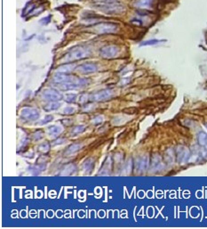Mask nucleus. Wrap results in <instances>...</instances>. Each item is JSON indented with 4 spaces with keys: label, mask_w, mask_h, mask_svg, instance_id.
<instances>
[{
    "label": "nucleus",
    "mask_w": 207,
    "mask_h": 229,
    "mask_svg": "<svg viewBox=\"0 0 207 229\" xmlns=\"http://www.w3.org/2000/svg\"><path fill=\"white\" fill-rule=\"evenodd\" d=\"M90 49L85 47H77L74 49L70 50L69 52L65 55L64 61L66 62H72V61H77L81 60L83 58L87 57L90 55Z\"/></svg>",
    "instance_id": "1"
},
{
    "label": "nucleus",
    "mask_w": 207,
    "mask_h": 229,
    "mask_svg": "<svg viewBox=\"0 0 207 229\" xmlns=\"http://www.w3.org/2000/svg\"><path fill=\"white\" fill-rule=\"evenodd\" d=\"M97 8H100L103 12L109 13V14H119L126 10L125 6L123 5H120L118 3H113V4H98Z\"/></svg>",
    "instance_id": "2"
},
{
    "label": "nucleus",
    "mask_w": 207,
    "mask_h": 229,
    "mask_svg": "<svg viewBox=\"0 0 207 229\" xmlns=\"http://www.w3.org/2000/svg\"><path fill=\"white\" fill-rule=\"evenodd\" d=\"M118 26L115 23H108V22H102L100 24H97L93 27V31L96 33L99 34H106V33H114L117 31Z\"/></svg>",
    "instance_id": "3"
},
{
    "label": "nucleus",
    "mask_w": 207,
    "mask_h": 229,
    "mask_svg": "<svg viewBox=\"0 0 207 229\" xmlns=\"http://www.w3.org/2000/svg\"><path fill=\"white\" fill-rule=\"evenodd\" d=\"M88 84V80L86 79H78L76 81L73 82H68V83H62L60 88L64 91L68 90H75V89L80 88L82 87H85Z\"/></svg>",
    "instance_id": "4"
},
{
    "label": "nucleus",
    "mask_w": 207,
    "mask_h": 229,
    "mask_svg": "<svg viewBox=\"0 0 207 229\" xmlns=\"http://www.w3.org/2000/svg\"><path fill=\"white\" fill-rule=\"evenodd\" d=\"M21 116L26 120H30V121H35L39 118L40 114L39 111L33 108H24L21 111Z\"/></svg>",
    "instance_id": "5"
},
{
    "label": "nucleus",
    "mask_w": 207,
    "mask_h": 229,
    "mask_svg": "<svg viewBox=\"0 0 207 229\" xmlns=\"http://www.w3.org/2000/svg\"><path fill=\"white\" fill-rule=\"evenodd\" d=\"M119 53V48L117 46H106L101 49V55L105 59L116 57Z\"/></svg>",
    "instance_id": "6"
},
{
    "label": "nucleus",
    "mask_w": 207,
    "mask_h": 229,
    "mask_svg": "<svg viewBox=\"0 0 207 229\" xmlns=\"http://www.w3.org/2000/svg\"><path fill=\"white\" fill-rule=\"evenodd\" d=\"M43 97L44 99L52 102H59L63 98V95L55 89H45L43 91Z\"/></svg>",
    "instance_id": "7"
},
{
    "label": "nucleus",
    "mask_w": 207,
    "mask_h": 229,
    "mask_svg": "<svg viewBox=\"0 0 207 229\" xmlns=\"http://www.w3.org/2000/svg\"><path fill=\"white\" fill-rule=\"evenodd\" d=\"M113 95H114V92L111 89H103V90H101V91L95 93L92 96V98L95 102H102V101L109 100L110 97H112Z\"/></svg>",
    "instance_id": "8"
},
{
    "label": "nucleus",
    "mask_w": 207,
    "mask_h": 229,
    "mask_svg": "<svg viewBox=\"0 0 207 229\" xmlns=\"http://www.w3.org/2000/svg\"><path fill=\"white\" fill-rule=\"evenodd\" d=\"M190 157V152L186 147L180 146L177 149V158L180 163L187 162Z\"/></svg>",
    "instance_id": "9"
},
{
    "label": "nucleus",
    "mask_w": 207,
    "mask_h": 229,
    "mask_svg": "<svg viewBox=\"0 0 207 229\" xmlns=\"http://www.w3.org/2000/svg\"><path fill=\"white\" fill-rule=\"evenodd\" d=\"M76 80V79L73 76H69V75H66L64 73H57L53 77V81L55 83H59V84H62V83H68V82H73Z\"/></svg>",
    "instance_id": "10"
},
{
    "label": "nucleus",
    "mask_w": 207,
    "mask_h": 229,
    "mask_svg": "<svg viewBox=\"0 0 207 229\" xmlns=\"http://www.w3.org/2000/svg\"><path fill=\"white\" fill-rule=\"evenodd\" d=\"M76 70H77L80 73H83V74H89V73L95 72L96 70H97V67H96L95 64H93V63H85V64H81L80 66H78L76 68Z\"/></svg>",
    "instance_id": "11"
},
{
    "label": "nucleus",
    "mask_w": 207,
    "mask_h": 229,
    "mask_svg": "<svg viewBox=\"0 0 207 229\" xmlns=\"http://www.w3.org/2000/svg\"><path fill=\"white\" fill-rule=\"evenodd\" d=\"M148 158L147 156L139 158L136 161V168L139 171H143L148 168Z\"/></svg>",
    "instance_id": "12"
},
{
    "label": "nucleus",
    "mask_w": 207,
    "mask_h": 229,
    "mask_svg": "<svg viewBox=\"0 0 207 229\" xmlns=\"http://www.w3.org/2000/svg\"><path fill=\"white\" fill-rule=\"evenodd\" d=\"M152 3L153 0H135L133 5L137 8L147 9L149 8L150 6H152Z\"/></svg>",
    "instance_id": "13"
},
{
    "label": "nucleus",
    "mask_w": 207,
    "mask_h": 229,
    "mask_svg": "<svg viewBox=\"0 0 207 229\" xmlns=\"http://www.w3.org/2000/svg\"><path fill=\"white\" fill-rule=\"evenodd\" d=\"M62 127H60L59 125H52L50 126L47 128V133L49 134L51 136H57L58 135H60L61 131H62Z\"/></svg>",
    "instance_id": "14"
},
{
    "label": "nucleus",
    "mask_w": 207,
    "mask_h": 229,
    "mask_svg": "<svg viewBox=\"0 0 207 229\" xmlns=\"http://www.w3.org/2000/svg\"><path fill=\"white\" fill-rule=\"evenodd\" d=\"M76 68V65L75 64H63L61 66H60L56 70V72L57 73H69V72L73 71V70Z\"/></svg>",
    "instance_id": "15"
},
{
    "label": "nucleus",
    "mask_w": 207,
    "mask_h": 229,
    "mask_svg": "<svg viewBox=\"0 0 207 229\" xmlns=\"http://www.w3.org/2000/svg\"><path fill=\"white\" fill-rule=\"evenodd\" d=\"M93 165H94V161L93 159H87L85 162L83 163V168L85 172H91L93 170Z\"/></svg>",
    "instance_id": "16"
},
{
    "label": "nucleus",
    "mask_w": 207,
    "mask_h": 229,
    "mask_svg": "<svg viewBox=\"0 0 207 229\" xmlns=\"http://www.w3.org/2000/svg\"><path fill=\"white\" fill-rule=\"evenodd\" d=\"M82 145L80 144H71V145H69V146L67 148V150H66V153L67 154H73V153H75V152H76L77 151H79V150L81 149Z\"/></svg>",
    "instance_id": "17"
},
{
    "label": "nucleus",
    "mask_w": 207,
    "mask_h": 229,
    "mask_svg": "<svg viewBox=\"0 0 207 229\" xmlns=\"http://www.w3.org/2000/svg\"><path fill=\"white\" fill-rule=\"evenodd\" d=\"M60 106V104L58 102H52V103H48L47 105H45L44 109L45 111H52L58 110Z\"/></svg>",
    "instance_id": "18"
},
{
    "label": "nucleus",
    "mask_w": 207,
    "mask_h": 229,
    "mask_svg": "<svg viewBox=\"0 0 207 229\" xmlns=\"http://www.w3.org/2000/svg\"><path fill=\"white\" fill-rule=\"evenodd\" d=\"M197 140L201 145L207 146V134L204 132H200L197 135Z\"/></svg>",
    "instance_id": "19"
},
{
    "label": "nucleus",
    "mask_w": 207,
    "mask_h": 229,
    "mask_svg": "<svg viewBox=\"0 0 207 229\" xmlns=\"http://www.w3.org/2000/svg\"><path fill=\"white\" fill-rule=\"evenodd\" d=\"M153 168L156 169V170H159L161 168H163V163L161 161V159L159 156H155L154 157V160H153Z\"/></svg>",
    "instance_id": "20"
},
{
    "label": "nucleus",
    "mask_w": 207,
    "mask_h": 229,
    "mask_svg": "<svg viewBox=\"0 0 207 229\" xmlns=\"http://www.w3.org/2000/svg\"><path fill=\"white\" fill-rule=\"evenodd\" d=\"M165 40L163 39H150V40H147V41L142 42L140 44V47H144V46H153V45H156L160 42H164Z\"/></svg>",
    "instance_id": "21"
},
{
    "label": "nucleus",
    "mask_w": 207,
    "mask_h": 229,
    "mask_svg": "<svg viewBox=\"0 0 207 229\" xmlns=\"http://www.w3.org/2000/svg\"><path fill=\"white\" fill-rule=\"evenodd\" d=\"M85 128H86V127L84 126V125H78V126H76V127H75L73 128L72 134H73V135H77V134L83 133L85 130Z\"/></svg>",
    "instance_id": "22"
},
{
    "label": "nucleus",
    "mask_w": 207,
    "mask_h": 229,
    "mask_svg": "<svg viewBox=\"0 0 207 229\" xmlns=\"http://www.w3.org/2000/svg\"><path fill=\"white\" fill-rule=\"evenodd\" d=\"M53 119V117L52 116V115H46V116L44 117L43 119H41V121L39 122V125H41V126H43V125H45L47 124V123H49V122H51Z\"/></svg>",
    "instance_id": "23"
},
{
    "label": "nucleus",
    "mask_w": 207,
    "mask_h": 229,
    "mask_svg": "<svg viewBox=\"0 0 207 229\" xmlns=\"http://www.w3.org/2000/svg\"><path fill=\"white\" fill-rule=\"evenodd\" d=\"M39 151H41V152H46L49 151L50 149V145L48 143H43V144H41V145H39Z\"/></svg>",
    "instance_id": "24"
},
{
    "label": "nucleus",
    "mask_w": 207,
    "mask_h": 229,
    "mask_svg": "<svg viewBox=\"0 0 207 229\" xmlns=\"http://www.w3.org/2000/svg\"><path fill=\"white\" fill-rule=\"evenodd\" d=\"M76 100V95L75 94H69L66 96V101L68 103H74Z\"/></svg>",
    "instance_id": "25"
},
{
    "label": "nucleus",
    "mask_w": 207,
    "mask_h": 229,
    "mask_svg": "<svg viewBox=\"0 0 207 229\" xmlns=\"http://www.w3.org/2000/svg\"><path fill=\"white\" fill-rule=\"evenodd\" d=\"M75 111V108L72 107V106H67L63 109V113L64 114H72V113Z\"/></svg>",
    "instance_id": "26"
},
{
    "label": "nucleus",
    "mask_w": 207,
    "mask_h": 229,
    "mask_svg": "<svg viewBox=\"0 0 207 229\" xmlns=\"http://www.w3.org/2000/svg\"><path fill=\"white\" fill-rule=\"evenodd\" d=\"M92 122H93V124L94 125H100L101 124L102 122H103V117L102 116H98L96 117V118H94V119L92 120Z\"/></svg>",
    "instance_id": "27"
},
{
    "label": "nucleus",
    "mask_w": 207,
    "mask_h": 229,
    "mask_svg": "<svg viewBox=\"0 0 207 229\" xmlns=\"http://www.w3.org/2000/svg\"><path fill=\"white\" fill-rule=\"evenodd\" d=\"M43 136H44V134L41 131H37V132H35L33 134V139L34 140H40L41 138H43Z\"/></svg>",
    "instance_id": "28"
},
{
    "label": "nucleus",
    "mask_w": 207,
    "mask_h": 229,
    "mask_svg": "<svg viewBox=\"0 0 207 229\" xmlns=\"http://www.w3.org/2000/svg\"><path fill=\"white\" fill-rule=\"evenodd\" d=\"M65 142H67V140H66L65 138H59V139H57V140L54 141V143H53V145H60V144H63Z\"/></svg>",
    "instance_id": "29"
},
{
    "label": "nucleus",
    "mask_w": 207,
    "mask_h": 229,
    "mask_svg": "<svg viewBox=\"0 0 207 229\" xmlns=\"http://www.w3.org/2000/svg\"><path fill=\"white\" fill-rule=\"evenodd\" d=\"M88 100V95L85 94V95H80V97H79V103H85L86 101Z\"/></svg>",
    "instance_id": "30"
},
{
    "label": "nucleus",
    "mask_w": 207,
    "mask_h": 229,
    "mask_svg": "<svg viewBox=\"0 0 207 229\" xmlns=\"http://www.w3.org/2000/svg\"><path fill=\"white\" fill-rule=\"evenodd\" d=\"M100 2L103 4H113V3H117V0H99Z\"/></svg>",
    "instance_id": "31"
},
{
    "label": "nucleus",
    "mask_w": 207,
    "mask_h": 229,
    "mask_svg": "<svg viewBox=\"0 0 207 229\" xmlns=\"http://www.w3.org/2000/svg\"><path fill=\"white\" fill-rule=\"evenodd\" d=\"M93 107V104H89V105H86L85 107H84V111H89V110H92Z\"/></svg>",
    "instance_id": "32"
},
{
    "label": "nucleus",
    "mask_w": 207,
    "mask_h": 229,
    "mask_svg": "<svg viewBox=\"0 0 207 229\" xmlns=\"http://www.w3.org/2000/svg\"><path fill=\"white\" fill-rule=\"evenodd\" d=\"M206 127H207V126H206Z\"/></svg>",
    "instance_id": "33"
}]
</instances>
